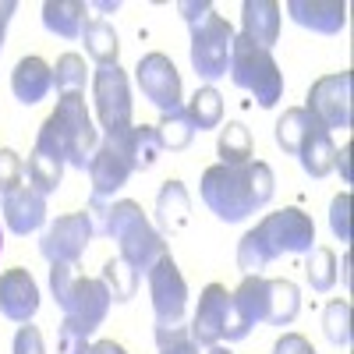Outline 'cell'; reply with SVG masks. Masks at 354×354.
<instances>
[{"label": "cell", "mask_w": 354, "mask_h": 354, "mask_svg": "<svg viewBox=\"0 0 354 354\" xmlns=\"http://www.w3.org/2000/svg\"><path fill=\"white\" fill-rule=\"evenodd\" d=\"M344 280L351 283V255H344Z\"/></svg>", "instance_id": "f6af8a7d"}, {"label": "cell", "mask_w": 354, "mask_h": 354, "mask_svg": "<svg viewBox=\"0 0 354 354\" xmlns=\"http://www.w3.org/2000/svg\"><path fill=\"white\" fill-rule=\"evenodd\" d=\"M93 103L106 138H117L131 128V82L121 64L96 68L93 75Z\"/></svg>", "instance_id": "9c48e42d"}, {"label": "cell", "mask_w": 354, "mask_h": 354, "mask_svg": "<svg viewBox=\"0 0 354 354\" xmlns=\"http://www.w3.org/2000/svg\"><path fill=\"white\" fill-rule=\"evenodd\" d=\"M149 298H153V312H156V330H170V326H185V312H188V283L177 270L174 255L167 252L149 273Z\"/></svg>", "instance_id": "8fae6325"}, {"label": "cell", "mask_w": 354, "mask_h": 354, "mask_svg": "<svg viewBox=\"0 0 354 354\" xmlns=\"http://www.w3.org/2000/svg\"><path fill=\"white\" fill-rule=\"evenodd\" d=\"M50 290H53V301L61 305V312L78 319L82 326L93 330V333L103 326V319L113 305L103 280L82 277L68 262H50Z\"/></svg>", "instance_id": "5b68a950"}, {"label": "cell", "mask_w": 354, "mask_h": 354, "mask_svg": "<svg viewBox=\"0 0 354 354\" xmlns=\"http://www.w3.org/2000/svg\"><path fill=\"white\" fill-rule=\"evenodd\" d=\"M85 4L78 0H46L43 4V25L46 32L61 36V39H78L82 36V25H85Z\"/></svg>", "instance_id": "d4e9b609"}, {"label": "cell", "mask_w": 354, "mask_h": 354, "mask_svg": "<svg viewBox=\"0 0 354 354\" xmlns=\"http://www.w3.org/2000/svg\"><path fill=\"white\" fill-rule=\"evenodd\" d=\"M192 28V68L202 82H216L230 71V53H234V28L227 18L213 11H205L202 18L188 21Z\"/></svg>", "instance_id": "ba28073f"}, {"label": "cell", "mask_w": 354, "mask_h": 354, "mask_svg": "<svg viewBox=\"0 0 354 354\" xmlns=\"http://www.w3.org/2000/svg\"><path fill=\"white\" fill-rule=\"evenodd\" d=\"M106 142H113L117 149L128 156V163H131L135 174H138V170H149V167L160 160V153H163L160 135H156V128H149V124H131L124 135L106 138Z\"/></svg>", "instance_id": "44dd1931"}, {"label": "cell", "mask_w": 354, "mask_h": 354, "mask_svg": "<svg viewBox=\"0 0 354 354\" xmlns=\"http://www.w3.org/2000/svg\"><path fill=\"white\" fill-rule=\"evenodd\" d=\"M294 156L301 160V170L308 177H326L333 170V160H337V145H333L326 128H322L319 121H312V128L305 131V138H301V145H298Z\"/></svg>", "instance_id": "7402d4cb"}, {"label": "cell", "mask_w": 354, "mask_h": 354, "mask_svg": "<svg viewBox=\"0 0 354 354\" xmlns=\"http://www.w3.org/2000/svg\"><path fill=\"white\" fill-rule=\"evenodd\" d=\"M185 113H188V121H192L195 131L220 128V121H223V96L216 93L213 85H202V88H195V96L185 106Z\"/></svg>", "instance_id": "484cf974"}, {"label": "cell", "mask_w": 354, "mask_h": 354, "mask_svg": "<svg viewBox=\"0 0 354 354\" xmlns=\"http://www.w3.org/2000/svg\"><path fill=\"white\" fill-rule=\"evenodd\" d=\"M85 82H88V71H85V61L78 53L57 57V64H53V88H57V96H61V93H85Z\"/></svg>", "instance_id": "d6a6232c"}, {"label": "cell", "mask_w": 354, "mask_h": 354, "mask_svg": "<svg viewBox=\"0 0 354 354\" xmlns=\"http://www.w3.org/2000/svg\"><path fill=\"white\" fill-rule=\"evenodd\" d=\"M18 4L15 0H0V50H4V36H8V21L15 18Z\"/></svg>", "instance_id": "ab89813d"}, {"label": "cell", "mask_w": 354, "mask_h": 354, "mask_svg": "<svg viewBox=\"0 0 354 354\" xmlns=\"http://www.w3.org/2000/svg\"><path fill=\"white\" fill-rule=\"evenodd\" d=\"M238 315L255 326V322H270V326H290L301 312V290L290 280H266V277H245L241 287L230 294Z\"/></svg>", "instance_id": "277c9868"}, {"label": "cell", "mask_w": 354, "mask_h": 354, "mask_svg": "<svg viewBox=\"0 0 354 354\" xmlns=\"http://www.w3.org/2000/svg\"><path fill=\"white\" fill-rule=\"evenodd\" d=\"M53 88V68L43 61V57H21L11 71V93L18 103L32 106L39 103L46 93Z\"/></svg>", "instance_id": "ffe728a7"}, {"label": "cell", "mask_w": 354, "mask_h": 354, "mask_svg": "<svg viewBox=\"0 0 354 354\" xmlns=\"http://www.w3.org/2000/svg\"><path fill=\"white\" fill-rule=\"evenodd\" d=\"M4 223L11 234L25 238V234H36L46 223V195H39L36 188L18 185L15 192L4 195Z\"/></svg>", "instance_id": "e0dca14e"}, {"label": "cell", "mask_w": 354, "mask_h": 354, "mask_svg": "<svg viewBox=\"0 0 354 354\" xmlns=\"http://www.w3.org/2000/svg\"><path fill=\"white\" fill-rule=\"evenodd\" d=\"M312 121L315 117L305 110V106H290V110H283V117L277 121V145L283 153H298V145H301V138H305V131L312 128Z\"/></svg>", "instance_id": "4dcf8cb0"}, {"label": "cell", "mask_w": 354, "mask_h": 354, "mask_svg": "<svg viewBox=\"0 0 354 354\" xmlns=\"http://www.w3.org/2000/svg\"><path fill=\"white\" fill-rule=\"evenodd\" d=\"M39 312V287L28 270H8L0 273V315L11 322H32V315Z\"/></svg>", "instance_id": "2e32d148"}, {"label": "cell", "mask_w": 354, "mask_h": 354, "mask_svg": "<svg viewBox=\"0 0 354 354\" xmlns=\"http://www.w3.org/2000/svg\"><path fill=\"white\" fill-rule=\"evenodd\" d=\"M216 153L223 167H245L252 163V131L241 121H227V128L220 131Z\"/></svg>", "instance_id": "4316f807"}, {"label": "cell", "mask_w": 354, "mask_h": 354, "mask_svg": "<svg viewBox=\"0 0 354 354\" xmlns=\"http://www.w3.org/2000/svg\"><path fill=\"white\" fill-rule=\"evenodd\" d=\"M188 213H192V198H188V188L181 181H167L156 195V223H160V234H181L188 227Z\"/></svg>", "instance_id": "603a6c76"}, {"label": "cell", "mask_w": 354, "mask_h": 354, "mask_svg": "<svg viewBox=\"0 0 354 354\" xmlns=\"http://www.w3.org/2000/svg\"><path fill=\"white\" fill-rule=\"evenodd\" d=\"M25 174H28V188H36L39 195H53L57 188H61L64 163L39 153V149H32V156H28V163H25Z\"/></svg>", "instance_id": "83f0119b"}, {"label": "cell", "mask_w": 354, "mask_h": 354, "mask_svg": "<svg viewBox=\"0 0 354 354\" xmlns=\"http://www.w3.org/2000/svg\"><path fill=\"white\" fill-rule=\"evenodd\" d=\"M11 351H15V354H46L39 326H32V322L18 326V333H15V347H11Z\"/></svg>", "instance_id": "74e56055"}, {"label": "cell", "mask_w": 354, "mask_h": 354, "mask_svg": "<svg viewBox=\"0 0 354 354\" xmlns=\"http://www.w3.org/2000/svg\"><path fill=\"white\" fill-rule=\"evenodd\" d=\"M287 15L301 28H312L319 36H337L347 25V4L344 0H290Z\"/></svg>", "instance_id": "ac0fdd59"}, {"label": "cell", "mask_w": 354, "mask_h": 354, "mask_svg": "<svg viewBox=\"0 0 354 354\" xmlns=\"http://www.w3.org/2000/svg\"><path fill=\"white\" fill-rule=\"evenodd\" d=\"M135 82L142 88V96L149 100L160 113H170L181 103V75H177L174 61L167 53H145L138 68H135Z\"/></svg>", "instance_id": "5bb4252c"}, {"label": "cell", "mask_w": 354, "mask_h": 354, "mask_svg": "<svg viewBox=\"0 0 354 354\" xmlns=\"http://www.w3.org/2000/svg\"><path fill=\"white\" fill-rule=\"evenodd\" d=\"M88 220H93V234H106L117 241V255H121L138 277H145L153 266L167 255L163 234L149 223V216L142 213V205L131 198H88Z\"/></svg>", "instance_id": "6da1fadb"}, {"label": "cell", "mask_w": 354, "mask_h": 354, "mask_svg": "<svg viewBox=\"0 0 354 354\" xmlns=\"http://www.w3.org/2000/svg\"><path fill=\"white\" fill-rule=\"evenodd\" d=\"M337 255L330 252V248H322V245H315L312 252H308V262H305V277H308V287L315 290V294H326V290H333V283H337Z\"/></svg>", "instance_id": "1f68e13d"}, {"label": "cell", "mask_w": 354, "mask_h": 354, "mask_svg": "<svg viewBox=\"0 0 354 354\" xmlns=\"http://www.w3.org/2000/svg\"><path fill=\"white\" fill-rule=\"evenodd\" d=\"M230 82L255 96V103L262 110H270L283 100V71L273 61L270 50L255 46L252 39H245L241 32L234 36V53H230Z\"/></svg>", "instance_id": "8992f818"}, {"label": "cell", "mask_w": 354, "mask_h": 354, "mask_svg": "<svg viewBox=\"0 0 354 354\" xmlns=\"http://www.w3.org/2000/svg\"><path fill=\"white\" fill-rule=\"evenodd\" d=\"M273 354H315V347L301 337V333H283L273 347Z\"/></svg>", "instance_id": "f35d334b"}, {"label": "cell", "mask_w": 354, "mask_h": 354, "mask_svg": "<svg viewBox=\"0 0 354 354\" xmlns=\"http://www.w3.org/2000/svg\"><path fill=\"white\" fill-rule=\"evenodd\" d=\"M330 230L340 241H351V195L347 192H340L330 202Z\"/></svg>", "instance_id": "8d00e7d4"}, {"label": "cell", "mask_w": 354, "mask_h": 354, "mask_svg": "<svg viewBox=\"0 0 354 354\" xmlns=\"http://www.w3.org/2000/svg\"><path fill=\"white\" fill-rule=\"evenodd\" d=\"M252 333V326L238 315L234 308V298L230 290L220 287V283H209L202 294H198V308L192 315V326H188V337L198 344V347H216V344H234V340H245Z\"/></svg>", "instance_id": "52a82bcc"}, {"label": "cell", "mask_w": 354, "mask_h": 354, "mask_svg": "<svg viewBox=\"0 0 354 354\" xmlns=\"http://www.w3.org/2000/svg\"><path fill=\"white\" fill-rule=\"evenodd\" d=\"M103 283H106V290H110V301H131L135 298V290H138V273L131 270V266L117 255V259H106L103 262V277H100Z\"/></svg>", "instance_id": "f1b7e54d"}, {"label": "cell", "mask_w": 354, "mask_h": 354, "mask_svg": "<svg viewBox=\"0 0 354 354\" xmlns=\"http://www.w3.org/2000/svg\"><path fill=\"white\" fill-rule=\"evenodd\" d=\"M241 36L262 50H273L280 39V4H273V0H245L241 4Z\"/></svg>", "instance_id": "d6986e66"}, {"label": "cell", "mask_w": 354, "mask_h": 354, "mask_svg": "<svg viewBox=\"0 0 354 354\" xmlns=\"http://www.w3.org/2000/svg\"><path fill=\"white\" fill-rule=\"evenodd\" d=\"M0 252H4V234H0Z\"/></svg>", "instance_id": "7dc6e473"}, {"label": "cell", "mask_w": 354, "mask_h": 354, "mask_svg": "<svg viewBox=\"0 0 354 354\" xmlns=\"http://www.w3.org/2000/svg\"><path fill=\"white\" fill-rule=\"evenodd\" d=\"M277 192V177L270 163H245V167H209L202 174V202L223 220L241 223L252 213H259Z\"/></svg>", "instance_id": "7a4b0ae2"}, {"label": "cell", "mask_w": 354, "mask_h": 354, "mask_svg": "<svg viewBox=\"0 0 354 354\" xmlns=\"http://www.w3.org/2000/svg\"><path fill=\"white\" fill-rule=\"evenodd\" d=\"M351 85H354V75H351V71L322 75V78L312 82L305 110H308L326 131H333V128H351V121H354Z\"/></svg>", "instance_id": "7c38bea8"}, {"label": "cell", "mask_w": 354, "mask_h": 354, "mask_svg": "<svg viewBox=\"0 0 354 354\" xmlns=\"http://www.w3.org/2000/svg\"><path fill=\"white\" fill-rule=\"evenodd\" d=\"M333 167H340L344 181H351V145H344V149H337V160H333Z\"/></svg>", "instance_id": "ee69618b"}, {"label": "cell", "mask_w": 354, "mask_h": 354, "mask_svg": "<svg viewBox=\"0 0 354 354\" xmlns=\"http://www.w3.org/2000/svg\"><path fill=\"white\" fill-rule=\"evenodd\" d=\"M205 354H230V351H227L223 344H216V347H209V351H205Z\"/></svg>", "instance_id": "bcb514c9"}, {"label": "cell", "mask_w": 354, "mask_h": 354, "mask_svg": "<svg viewBox=\"0 0 354 354\" xmlns=\"http://www.w3.org/2000/svg\"><path fill=\"white\" fill-rule=\"evenodd\" d=\"M205 11H213V4H209V0H202V4H198V0H188V4H181V15H185V21H195V18H202Z\"/></svg>", "instance_id": "b9f144b4"}, {"label": "cell", "mask_w": 354, "mask_h": 354, "mask_svg": "<svg viewBox=\"0 0 354 354\" xmlns=\"http://www.w3.org/2000/svg\"><path fill=\"white\" fill-rule=\"evenodd\" d=\"M21 174H25V163L15 149H0V195H8L21 185Z\"/></svg>", "instance_id": "d590c367"}, {"label": "cell", "mask_w": 354, "mask_h": 354, "mask_svg": "<svg viewBox=\"0 0 354 354\" xmlns=\"http://www.w3.org/2000/svg\"><path fill=\"white\" fill-rule=\"evenodd\" d=\"M88 241H93V220L88 213H68V216H57L43 241H39V252L46 262H68V266H78V259L85 255Z\"/></svg>", "instance_id": "4fadbf2b"}, {"label": "cell", "mask_w": 354, "mask_h": 354, "mask_svg": "<svg viewBox=\"0 0 354 354\" xmlns=\"http://www.w3.org/2000/svg\"><path fill=\"white\" fill-rule=\"evenodd\" d=\"M160 354H198V344H195L192 337H185V340L163 344V347H160Z\"/></svg>", "instance_id": "60d3db41"}, {"label": "cell", "mask_w": 354, "mask_h": 354, "mask_svg": "<svg viewBox=\"0 0 354 354\" xmlns=\"http://www.w3.org/2000/svg\"><path fill=\"white\" fill-rule=\"evenodd\" d=\"M259 241L266 245L273 259L290 252V255H308L315 248V223L308 213H301L298 205H287V209H277V213H266L255 227Z\"/></svg>", "instance_id": "30bf717a"}, {"label": "cell", "mask_w": 354, "mask_h": 354, "mask_svg": "<svg viewBox=\"0 0 354 354\" xmlns=\"http://www.w3.org/2000/svg\"><path fill=\"white\" fill-rule=\"evenodd\" d=\"M322 330L333 347H347L351 344V301H330L326 315H322Z\"/></svg>", "instance_id": "836d02e7"}, {"label": "cell", "mask_w": 354, "mask_h": 354, "mask_svg": "<svg viewBox=\"0 0 354 354\" xmlns=\"http://www.w3.org/2000/svg\"><path fill=\"white\" fill-rule=\"evenodd\" d=\"M78 39L85 43V53L93 57V61H96L100 68L117 64V53H121V39H117L113 25H110L106 18H85L82 36H78Z\"/></svg>", "instance_id": "cb8c5ba5"}, {"label": "cell", "mask_w": 354, "mask_h": 354, "mask_svg": "<svg viewBox=\"0 0 354 354\" xmlns=\"http://www.w3.org/2000/svg\"><path fill=\"white\" fill-rule=\"evenodd\" d=\"M88 354H128V351L117 340H96V344H88Z\"/></svg>", "instance_id": "7bdbcfd3"}, {"label": "cell", "mask_w": 354, "mask_h": 354, "mask_svg": "<svg viewBox=\"0 0 354 354\" xmlns=\"http://www.w3.org/2000/svg\"><path fill=\"white\" fill-rule=\"evenodd\" d=\"M156 135H160V145H163V149H170V153L188 149L192 138H195V128H192V121H188L185 106H177V110L163 113L160 124H156Z\"/></svg>", "instance_id": "f546056e"}, {"label": "cell", "mask_w": 354, "mask_h": 354, "mask_svg": "<svg viewBox=\"0 0 354 354\" xmlns=\"http://www.w3.org/2000/svg\"><path fill=\"white\" fill-rule=\"evenodd\" d=\"M135 170H131V163H128V156L117 149L113 142H100L96 145V153H93V160H88V181H93V198H113L117 192H121L124 185H128V177H131Z\"/></svg>", "instance_id": "9a60e30c"}, {"label": "cell", "mask_w": 354, "mask_h": 354, "mask_svg": "<svg viewBox=\"0 0 354 354\" xmlns=\"http://www.w3.org/2000/svg\"><path fill=\"white\" fill-rule=\"evenodd\" d=\"M88 337H93V330H85L78 319L64 315L57 326V354H88Z\"/></svg>", "instance_id": "e575fe53"}, {"label": "cell", "mask_w": 354, "mask_h": 354, "mask_svg": "<svg viewBox=\"0 0 354 354\" xmlns=\"http://www.w3.org/2000/svg\"><path fill=\"white\" fill-rule=\"evenodd\" d=\"M96 145H100V131L85 110V93H61L57 96V110L39 128L36 149L61 160L64 167L88 170V160H93Z\"/></svg>", "instance_id": "3957f363"}]
</instances>
